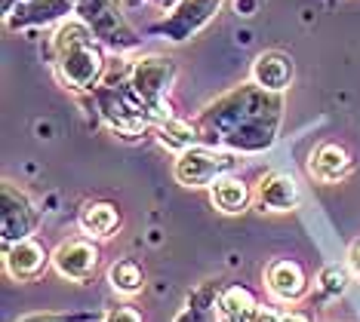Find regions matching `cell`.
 Instances as JSON below:
<instances>
[{
  "instance_id": "obj_10",
  "label": "cell",
  "mask_w": 360,
  "mask_h": 322,
  "mask_svg": "<svg viewBox=\"0 0 360 322\" xmlns=\"http://www.w3.org/2000/svg\"><path fill=\"white\" fill-rule=\"evenodd\" d=\"M99 267V246L93 239H65L53 252V270L68 283H86Z\"/></svg>"
},
{
  "instance_id": "obj_18",
  "label": "cell",
  "mask_w": 360,
  "mask_h": 322,
  "mask_svg": "<svg viewBox=\"0 0 360 322\" xmlns=\"http://www.w3.org/2000/svg\"><path fill=\"white\" fill-rule=\"evenodd\" d=\"M252 196H256V194L250 191L247 181L234 178L231 172L210 185V200H212V206H216L219 212H225V215H240L250 206Z\"/></svg>"
},
{
  "instance_id": "obj_21",
  "label": "cell",
  "mask_w": 360,
  "mask_h": 322,
  "mask_svg": "<svg viewBox=\"0 0 360 322\" xmlns=\"http://www.w3.org/2000/svg\"><path fill=\"white\" fill-rule=\"evenodd\" d=\"M108 283L111 288L117 295H139L145 288V270H142V264H139L136 258H120V261H114L111 264V270H108Z\"/></svg>"
},
{
  "instance_id": "obj_3",
  "label": "cell",
  "mask_w": 360,
  "mask_h": 322,
  "mask_svg": "<svg viewBox=\"0 0 360 322\" xmlns=\"http://www.w3.org/2000/svg\"><path fill=\"white\" fill-rule=\"evenodd\" d=\"M173 83H176V59H169V55H142V59L133 62L129 89L151 111L154 126L173 117V107L167 102V93Z\"/></svg>"
},
{
  "instance_id": "obj_20",
  "label": "cell",
  "mask_w": 360,
  "mask_h": 322,
  "mask_svg": "<svg viewBox=\"0 0 360 322\" xmlns=\"http://www.w3.org/2000/svg\"><path fill=\"white\" fill-rule=\"evenodd\" d=\"M154 132H158V142L163 147H169V151H176V154H182L188 151V147H194V145H200V129H198V123H191V120H182V117H169V120H163L154 126Z\"/></svg>"
},
{
  "instance_id": "obj_13",
  "label": "cell",
  "mask_w": 360,
  "mask_h": 322,
  "mask_svg": "<svg viewBox=\"0 0 360 322\" xmlns=\"http://www.w3.org/2000/svg\"><path fill=\"white\" fill-rule=\"evenodd\" d=\"M302 200L299 181L286 172H265L256 185V203L268 212H290Z\"/></svg>"
},
{
  "instance_id": "obj_22",
  "label": "cell",
  "mask_w": 360,
  "mask_h": 322,
  "mask_svg": "<svg viewBox=\"0 0 360 322\" xmlns=\"http://www.w3.org/2000/svg\"><path fill=\"white\" fill-rule=\"evenodd\" d=\"M351 267L348 264H326V267L317 274V288H321L323 298H342L351 286Z\"/></svg>"
},
{
  "instance_id": "obj_2",
  "label": "cell",
  "mask_w": 360,
  "mask_h": 322,
  "mask_svg": "<svg viewBox=\"0 0 360 322\" xmlns=\"http://www.w3.org/2000/svg\"><path fill=\"white\" fill-rule=\"evenodd\" d=\"M53 65L62 83L77 93H86V89L93 93L102 83L105 68H108L105 46L80 15L75 19L68 15L65 22H59L53 34Z\"/></svg>"
},
{
  "instance_id": "obj_12",
  "label": "cell",
  "mask_w": 360,
  "mask_h": 322,
  "mask_svg": "<svg viewBox=\"0 0 360 322\" xmlns=\"http://www.w3.org/2000/svg\"><path fill=\"white\" fill-rule=\"evenodd\" d=\"M265 286L277 301L296 304V301L305 298V292H308V274L299 261L277 258L265 267Z\"/></svg>"
},
{
  "instance_id": "obj_26",
  "label": "cell",
  "mask_w": 360,
  "mask_h": 322,
  "mask_svg": "<svg viewBox=\"0 0 360 322\" xmlns=\"http://www.w3.org/2000/svg\"><path fill=\"white\" fill-rule=\"evenodd\" d=\"M348 267H351V274L360 279V239L351 243V249H348Z\"/></svg>"
},
{
  "instance_id": "obj_16",
  "label": "cell",
  "mask_w": 360,
  "mask_h": 322,
  "mask_svg": "<svg viewBox=\"0 0 360 322\" xmlns=\"http://www.w3.org/2000/svg\"><path fill=\"white\" fill-rule=\"evenodd\" d=\"M308 172L317 181H323V185H333V181L345 178L351 172V154L342 145H335V142H323V145H317L314 151H311Z\"/></svg>"
},
{
  "instance_id": "obj_29",
  "label": "cell",
  "mask_w": 360,
  "mask_h": 322,
  "mask_svg": "<svg viewBox=\"0 0 360 322\" xmlns=\"http://www.w3.org/2000/svg\"><path fill=\"white\" fill-rule=\"evenodd\" d=\"M281 322H311L305 313H296V310H290V313H283V319Z\"/></svg>"
},
{
  "instance_id": "obj_28",
  "label": "cell",
  "mask_w": 360,
  "mask_h": 322,
  "mask_svg": "<svg viewBox=\"0 0 360 322\" xmlns=\"http://www.w3.org/2000/svg\"><path fill=\"white\" fill-rule=\"evenodd\" d=\"M19 4H25V0H0V10H4V19H6V15H10Z\"/></svg>"
},
{
  "instance_id": "obj_11",
  "label": "cell",
  "mask_w": 360,
  "mask_h": 322,
  "mask_svg": "<svg viewBox=\"0 0 360 322\" xmlns=\"http://www.w3.org/2000/svg\"><path fill=\"white\" fill-rule=\"evenodd\" d=\"M75 13V0H25L6 15V28L25 31V28H46L53 22H65Z\"/></svg>"
},
{
  "instance_id": "obj_27",
  "label": "cell",
  "mask_w": 360,
  "mask_h": 322,
  "mask_svg": "<svg viewBox=\"0 0 360 322\" xmlns=\"http://www.w3.org/2000/svg\"><path fill=\"white\" fill-rule=\"evenodd\" d=\"M256 6H259V0H234V10L240 15H252L256 13Z\"/></svg>"
},
{
  "instance_id": "obj_5",
  "label": "cell",
  "mask_w": 360,
  "mask_h": 322,
  "mask_svg": "<svg viewBox=\"0 0 360 322\" xmlns=\"http://www.w3.org/2000/svg\"><path fill=\"white\" fill-rule=\"evenodd\" d=\"M75 15H80L99 37V43L114 49V53H127V49L139 46L136 31L129 28V22L114 0H75Z\"/></svg>"
},
{
  "instance_id": "obj_7",
  "label": "cell",
  "mask_w": 360,
  "mask_h": 322,
  "mask_svg": "<svg viewBox=\"0 0 360 322\" xmlns=\"http://www.w3.org/2000/svg\"><path fill=\"white\" fill-rule=\"evenodd\" d=\"M225 0H179L176 6H169V15L151 28V34H160L173 43L194 37L207 25L216 19V13L222 10Z\"/></svg>"
},
{
  "instance_id": "obj_14",
  "label": "cell",
  "mask_w": 360,
  "mask_h": 322,
  "mask_svg": "<svg viewBox=\"0 0 360 322\" xmlns=\"http://www.w3.org/2000/svg\"><path fill=\"white\" fill-rule=\"evenodd\" d=\"M252 83L268 93H283L292 83V59L281 49H265L252 62Z\"/></svg>"
},
{
  "instance_id": "obj_1",
  "label": "cell",
  "mask_w": 360,
  "mask_h": 322,
  "mask_svg": "<svg viewBox=\"0 0 360 322\" xmlns=\"http://www.w3.org/2000/svg\"><path fill=\"white\" fill-rule=\"evenodd\" d=\"M283 120L281 93H268L259 83H243L219 95L198 114L200 142L234 154H262L277 142Z\"/></svg>"
},
{
  "instance_id": "obj_30",
  "label": "cell",
  "mask_w": 360,
  "mask_h": 322,
  "mask_svg": "<svg viewBox=\"0 0 360 322\" xmlns=\"http://www.w3.org/2000/svg\"><path fill=\"white\" fill-rule=\"evenodd\" d=\"M99 322H102V319H99Z\"/></svg>"
},
{
  "instance_id": "obj_8",
  "label": "cell",
  "mask_w": 360,
  "mask_h": 322,
  "mask_svg": "<svg viewBox=\"0 0 360 322\" xmlns=\"http://www.w3.org/2000/svg\"><path fill=\"white\" fill-rule=\"evenodd\" d=\"M0 206H4L0 209V239H4V246L34 236V230L40 224V212L22 187H15L13 181H4Z\"/></svg>"
},
{
  "instance_id": "obj_4",
  "label": "cell",
  "mask_w": 360,
  "mask_h": 322,
  "mask_svg": "<svg viewBox=\"0 0 360 322\" xmlns=\"http://www.w3.org/2000/svg\"><path fill=\"white\" fill-rule=\"evenodd\" d=\"M96 95V105H99V114L102 120L108 123L114 132L120 135H142L145 129H154V120H151V111L145 107V102L139 98L129 83L124 86H105L99 83L93 89Z\"/></svg>"
},
{
  "instance_id": "obj_6",
  "label": "cell",
  "mask_w": 360,
  "mask_h": 322,
  "mask_svg": "<svg viewBox=\"0 0 360 322\" xmlns=\"http://www.w3.org/2000/svg\"><path fill=\"white\" fill-rule=\"evenodd\" d=\"M234 163H237L234 151L200 142L176 156V178H179V185H185V187H210L212 181L228 175V172L234 169Z\"/></svg>"
},
{
  "instance_id": "obj_17",
  "label": "cell",
  "mask_w": 360,
  "mask_h": 322,
  "mask_svg": "<svg viewBox=\"0 0 360 322\" xmlns=\"http://www.w3.org/2000/svg\"><path fill=\"white\" fill-rule=\"evenodd\" d=\"M77 227L80 234L89 236V239H108L114 230L120 227V212L114 203H105V200H96V203H86L77 215Z\"/></svg>"
},
{
  "instance_id": "obj_23",
  "label": "cell",
  "mask_w": 360,
  "mask_h": 322,
  "mask_svg": "<svg viewBox=\"0 0 360 322\" xmlns=\"http://www.w3.org/2000/svg\"><path fill=\"white\" fill-rule=\"evenodd\" d=\"M105 313L84 310V313H28L19 322H99Z\"/></svg>"
},
{
  "instance_id": "obj_15",
  "label": "cell",
  "mask_w": 360,
  "mask_h": 322,
  "mask_svg": "<svg viewBox=\"0 0 360 322\" xmlns=\"http://www.w3.org/2000/svg\"><path fill=\"white\" fill-rule=\"evenodd\" d=\"M219 295H222V283L203 279L198 288L188 292L185 307L176 313L173 322H219Z\"/></svg>"
},
{
  "instance_id": "obj_25",
  "label": "cell",
  "mask_w": 360,
  "mask_h": 322,
  "mask_svg": "<svg viewBox=\"0 0 360 322\" xmlns=\"http://www.w3.org/2000/svg\"><path fill=\"white\" fill-rule=\"evenodd\" d=\"M281 319H283V313H281V310H274V307H262V304H259L250 322H281Z\"/></svg>"
},
{
  "instance_id": "obj_19",
  "label": "cell",
  "mask_w": 360,
  "mask_h": 322,
  "mask_svg": "<svg viewBox=\"0 0 360 322\" xmlns=\"http://www.w3.org/2000/svg\"><path fill=\"white\" fill-rule=\"evenodd\" d=\"M259 307V298L243 283L222 286L219 295V322H250Z\"/></svg>"
},
{
  "instance_id": "obj_9",
  "label": "cell",
  "mask_w": 360,
  "mask_h": 322,
  "mask_svg": "<svg viewBox=\"0 0 360 322\" xmlns=\"http://www.w3.org/2000/svg\"><path fill=\"white\" fill-rule=\"evenodd\" d=\"M50 264H53V255L34 236H25L19 243L4 246V267L15 283H34V279L44 276V270Z\"/></svg>"
},
{
  "instance_id": "obj_24",
  "label": "cell",
  "mask_w": 360,
  "mask_h": 322,
  "mask_svg": "<svg viewBox=\"0 0 360 322\" xmlns=\"http://www.w3.org/2000/svg\"><path fill=\"white\" fill-rule=\"evenodd\" d=\"M102 322H142V316L133 307H114L102 316Z\"/></svg>"
}]
</instances>
